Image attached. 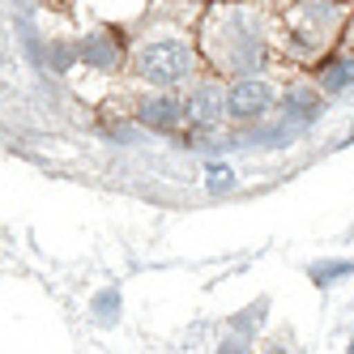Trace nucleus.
<instances>
[{"label":"nucleus","instance_id":"423d86ee","mask_svg":"<svg viewBox=\"0 0 354 354\" xmlns=\"http://www.w3.org/2000/svg\"><path fill=\"white\" fill-rule=\"evenodd\" d=\"M350 82H354V60H328L320 68V90H328V94L346 90Z\"/></svg>","mask_w":354,"mask_h":354},{"label":"nucleus","instance_id":"f03ea898","mask_svg":"<svg viewBox=\"0 0 354 354\" xmlns=\"http://www.w3.org/2000/svg\"><path fill=\"white\" fill-rule=\"evenodd\" d=\"M269 103H273V94H269V86L265 82H239L231 94H226V111L231 115H239V120H257V115H265L269 111Z\"/></svg>","mask_w":354,"mask_h":354},{"label":"nucleus","instance_id":"7ed1b4c3","mask_svg":"<svg viewBox=\"0 0 354 354\" xmlns=\"http://www.w3.org/2000/svg\"><path fill=\"white\" fill-rule=\"evenodd\" d=\"M120 60H124V47H120L111 35H90V39L82 43V64H90V68L115 73V68H120Z\"/></svg>","mask_w":354,"mask_h":354},{"label":"nucleus","instance_id":"20e7f679","mask_svg":"<svg viewBox=\"0 0 354 354\" xmlns=\"http://www.w3.org/2000/svg\"><path fill=\"white\" fill-rule=\"evenodd\" d=\"M188 115H192L196 124H205V129H209V124H218V120L226 115V98H222L214 86H205V90H196V94H192Z\"/></svg>","mask_w":354,"mask_h":354},{"label":"nucleus","instance_id":"39448f33","mask_svg":"<svg viewBox=\"0 0 354 354\" xmlns=\"http://www.w3.org/2000/svg\"><path fill=\"white\" fill-rule=\"evenodd\" d=\"M184 115L180 103H171V98H154V103H141V120L145 124H154V129H171L175 120Z\"/></svg>","mask_w":354,"mask_h":354},{"label":"nucleus","instance_id":"1a4fd4ad","mask_svg":"<svg viewBox=\"0 0 354 354\" xmlns=\"http://www.w3.org/2000/svg\"><path fill=\"white\" fill-rule=\"evenodd\" d=\"M205 175H209V188H214V192H231V188H235L231 167H205Z\"/></svg>","mask_w":354,"mask_h":354},{"label":"nucleus","instance_id":"0eeeda50","mask_svg":"<svg viewBox=\"0 0 354 354\" xmlns=\"http://www.w3.org/2000/svg\"><path fill=\"white\" fill-rule=\"evenodd\" d=\"M354 265L350 261H324V265H312V282L316 286H328V282H337L342 273H350Z\"/></svg>","mask_w":354,"mask_h":354},{"label":"nucleus","instance_id":"9d476101","mask_svg":"<svg viewBox=\"0 0 354 354\" xmlns=\"http://www.w3.org/2000/svg\"><path fill=\"white\" fill-rule=\"evenodd\" d=\"M94 312H98V320H115V312H120V295L115 290H103L94 299Z\"/></svg>","mask_w":354,"mask_h":354},{"label":"nucleus","instance_id":"6e6552de","mask_svg":"<svg viewBox=\"0 0 354 354\" xmlns=\"http://www.w3.org/2000/svg\"><path fill=\"white\" fill-rule=\"evenodd\" d=\"M286 111H290L295 120H312V115H316V98H312V94H290V98H286Z\"/></svg>","mask_w":354,"mask_h":354},{"label":"nucleus","instance_id":"f257e3e1","mask_svg":"<svg viewBox=\"0 0 354 354\" xmlns=\"http://www.w3.org/2000/svg\"><path fill=\"white\" fill-rule=\"evenodd\" d=\"M137 68H141V77H145L149 86H175V82L188 77L192 52H188L184 43H175V39H162V43H154V47H145L141 60H137Z\"/></svg>","mask_w":354,"mask_h":354}]
</instances>
